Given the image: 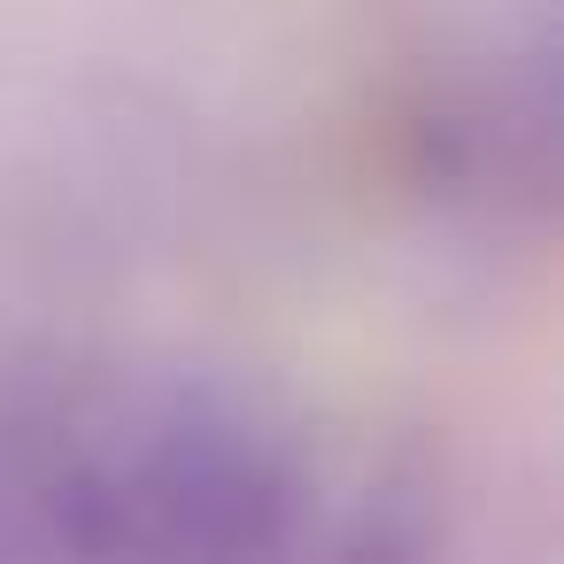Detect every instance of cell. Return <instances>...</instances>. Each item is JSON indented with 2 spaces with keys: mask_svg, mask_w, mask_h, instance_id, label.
Wrapping results in <instances>:
<instances>
[{
  "mask_svg": "<svg viewBox=\"0 0 564 564\" xmlns=\"http://www.w3.org/2000/svg\"><path fill=\"white\" fill-rule=\"evenodd\" d=\"M317 564H433V533H425V518H417L410 502L371 495V502L325 541Z\"/></svg>",
  "mask_w": 564,
  "mask_h": 564,
  "instance_id": "obj_1",
  "label": "cell"
},
{
  "mask_svg": "<svg viewBox=\"0 0 564 564\" xmlns=\"http://www.w3.org/2000/svg\"><path fill=\"white\" fill-rule=\"evenodd\" d=\"M0 564H40L32 525H24V495H17V479H9V456H0Z\"/></svg>",
  "mask_w": 564,
  "mask_h": 564,
  "instance_id": "obj_2",
  "label": "cell"
}]
</instances>
